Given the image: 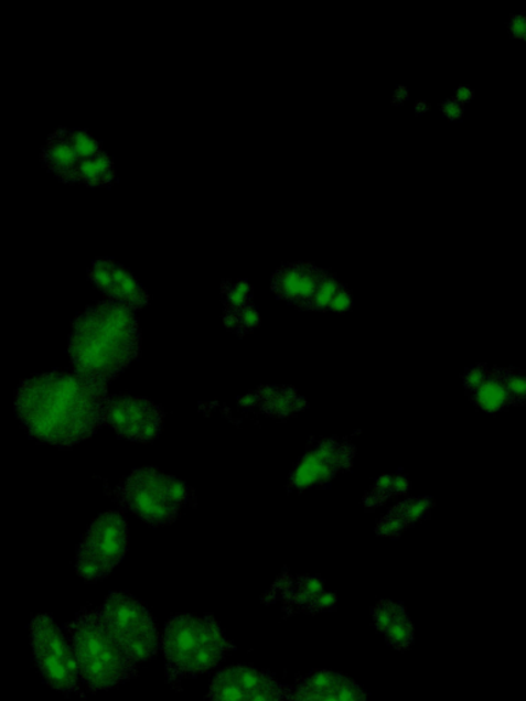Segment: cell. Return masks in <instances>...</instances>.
I'll list each match as a JSON object with an SVG mask.
<instances>
[{
  "label": "cell",
  "mask_w": 526,
  "mask_h": 701,
  "mask_svg": "<svg viewBox=\"0 0 526 701\" xmlns=\"http://www.w3.org/2000/svg\"><path fill=\"white\" fill-rule=\"evenodd\" d=\"M107 395V386L77 373H42L20 384L15 412L31 436L71 446L104 427Z\"/></svg>",
  "instance_id": "obj_1"
},
{
  "label": "cell",
  "mask_w": 526,
  "mask_h": 701,
  "mask_svg": "<svg viewBox=\"0 0 526 701\" xmlns=\"http://www.w3.org/2000/svg\"><path fill=\"white\" fill-rule=\"evenodd\" d=\"M141 344L135 311L112 301L89 304L73 321L69 355L78 376L104 384L138 358Z\"/></svg>",
  "instance_id": "obj_2"
},
{
  "label": "cell",
  "mask_w": 526,
  "mask_h": 701,
  "mask_svg": "<svg viewBox=\"0 0 526 701\" xmlns=\"http://www.w3.org/2000/svg\"><path fill=\"white\" fill-rule=\"evenodd\" d=\"M67 637L80 680L90 691L120 686L138 672V661L118 643L100 610L78 614L67 625Z\"/></svg>",
  "instance_id": "obj_3"
},
{
  "label": "cell",
  "mask_w": 526,
  "mask_h": 701,
  "mask_svg": "<svg viewBox=\"0 0 526 701\" xmlns=\"http://www.w3.org/2000/svg\"><path fill=\"white\" fill-rule=\"evenodd\" d=\"M161 644L172 680L211 671L235 648L212 615L172 616Z\"/></svg>",
  "instance_id": "obj_4"
},
{
  "label": "cell",
  "mask_w": 526,
  "mask_h": 701,
  "mask_svg": "<svg viewBox=\"0 0 526 701\" xmlns=\"http://www.w3.org/2000/svg\"><path fill=\"white\" fill-rule=\"evenodd\" d=\"M124 505L151 525L175 521L192 499V490L181 479L154 467L136 468L121 486Z\"/></svg>",
  "instance_id": "obj_5"
},
{
  "label": "cell",
  "mask_w": 526,
  "mask_h": 701,
  "mask_svg": "<svg viewBox=\"0 0 526 701\" xmlns=\"http://www.w3.org/2000/svg\"><path fill=\"white\" fill-rule=\"evenodd\" d=\"M100 613L112 635L135 661L139 664L155 657L161 637L143 603L128 592L115 591L105 598Z\"/></svg>",
  "instance_id": "obj_6"
},
{
  "label": "cell",
  "mask_w": 526,
  "mask_h": 701,
  "mask_svg": "<svg viewBox=\"0 0 526 701\" xmlns=\"http://www.w3.org/2000/svg\"><path fill=\"white\" fill-rule=\"evenodd\" d=\"M129 547L127 519L120 513L100 514L83 537L76 556V571L83 580L99 581L121 563Z\"/></svg>",
  "instance_id": "obj_7"
},
{
  "label": "cell",
  "mask_w": 526,
  "mask_h": 701,
  "mask_svg": "<svg viewBox=\"0 0 526 701\" xmlns=\"http://www.w3.org/2000/svg\"><path fill=\"white\" fill-rule=\"evenodd\" d=\"M30 630L33 657L45 682L60 692H76L80 675L75 654L53 616L36 615L31 622Z\"/></svg>",
  "instance_id": "obj_8"
},
{
  "label": "cell",
  "mask_w": 526,
  "mask_h": 701,
  "mask_svg": "<svg viewBox=\"0 0 526 701\" xmlns=\"http://www.w3.org/2000/svg\"><path fill=\"white\" fill-rule=\"evenodd\" d=\"M165 411L147 398L131 395H107L104 406V425L118 436L132 441H150L160 434Z\"/></svg>",
  "instance_id": "obj_9"
},
{
  "label": "cell",
  "mask_w": 526,
  "mask_h": 701,
  "mask_svg": "<svg viewBox=\"0 0 526 701\" xmlns=\"http://www.w3.org/2000/svg\"><path fill=\"white\" fill-rule=\"evenodd\" d=\"M288 688L269 672L235 665L217 672L208 689L211 701H287Z\"/></svg>",
  "instance_id": "obj_10"
},
{
  "label": "cell",
  "mask_w": 526,
  "mask_h": 701,
  "mask_svg": "<svg viewBox=\"0 0 526 701\" xmlns=\"http://www.w3.org/2000/svg\"><path fill=\"white\" fill-rule=\"evenodd\" d=\"M354 454V446L347 443L332 439L319 441L293 468L291 488L303 490L330 483L339 472L353 466Z\"/></svg>",
  "instance_id": "obj_11"
},
{
  "label": "cell",
  "mask_w": 526,
  "mask_h": 701,
  "mask_svg": "<svg viewBox=\"0 0 526 701\" xmlns=\"http://www.w3.org/2000/svg\"><path fill=\"white\" fill-rule=\"evenodd\" d=\"M326 269L311 262L282 263L271 276V292L279 301L299 310H309Z\"/></svg>",
  "instance_id": "obj_12"
},
{
  "label": "cell",
  "mask_w": 526,
  "mask_h": 701,
  "mask_svg": "<svg viewBox=\"0 0 526 701\" xmlns=\"http://www.w3.org/2000/svg\"><path fill=\"white\" fill-rule=\"evenodd\" d=\"M287 701H367L366 693L348 677L330 670L313 671L288 688Z\"/></svg>",
  "instance_id": "obj_13"
},
{
  "label": "cell",
  "mask_w": 526,
  "mask_h": 701,
  "mask_svg": "<svg viewBox=\"0 0 526 701\" xmlns=\"http://www.w3.org/2000/svg\"><path fill=\"white\" fill-rule=\"evenodd\" d=\"M43 166L65 184H76L78 160L73 150L69 128L55 129L45 140L41 151Z\"/></svg>",
  "instance_id": "obj_14"
},
{
  "label": "cell",
  "mask_w": 526,
  "mask_h": 701,
  "mask_svg": "<svg viewBox=\"0 0 526 701\" xmlns=\"http://www.w3.org/2000/svg\"><path fill=\"white\" fill-rule=\"evenodd\" d=\"M110 301L124 304L131 310H140L150 302L149 292L122 263L116 262L109 282L101 291Z\"/></svg>",
  "instance_id": "obj_15"
},
{
  "label": "cell",
  "mask_w": 526,
  "mask_h": 701,
  "mask_svg": "<svg viewBox=\"0 0 526 701\" xmlns=\"http://www.w3.org/2000/svg\"><path fill=\"white\" fill-rule=\"evenodd\" d=\"M468 395L474 406L490 412V414L506 410L507 407L512 406L505 384H503L502 367H490L484 380Z\"/></svg>",
  "instance_id": "obj_16"
},
{
  "label": "cell",
  "mask_w": 526,
  "mask_h": 701,
  "mask_svg": "<svg viewBox=\"0 0 526 701\" xmlns=\"http://www.w3.org/2000/svg\"><path fill=\"white\" fill-rule=\"evenodd\" d=\"M254 395L266 414L273 417H290L308 407L307 400L292 387L265 386L258 388Z\"/></svg>",
  "instance_id": "obj_17"
},
{
  "label": "cell",
  "mask_w": 526,
  "mask_h": 701,
  "mask_svg": "<svg viewBox=\"0 0 526 701\" xmlns=\"http://www.w3.org/2000/svg\"><path fill=\"white\" fill-rule=\"evenodd\" d=\"M117 177L115 161L104 150L100 154L78 162L76 184L89 186V188H107Z\"/></svg>",
  "instance_id": "obj_18"
},
{
  "label": "cell",
  "mask_w": 526,
  "mask_h": 701,
  "mask_svg": "<svg viewBox=\"0 0 526 701\" xmlns=\"http://www.w3.org/2000/svg\"><path fill=\"white\" fill-rule=\"evenodd\" d=\"M383 635L386 636L389 646L399 649V651H406L412 646V643H415V626H412L405 607L400 608V612L396 614L391 625L387 627Z\"/></svg>",
  "instance_id": "obj_19"
},
{
  "label": "cell",
  "mask_w": 526,
  "mask_h": 701,
  "mask_svg": "<svg viewBox=\"0 0 526 701\" xmlns=\"http://www.w3.org/2000/svg\"><path fill=\"white\" fill-rule=\"evenodd\" d=\"M224 324L229 331L236 332L237 335H246V333L261 325V315H259L254 303L247 304V306L239 310L225 308Z\"/></svg>",
  "instance_id": "obj_20"
},
{
  "label": "cell",
  "mask_w": 526,
  "mask_h": 701,
  "mask_svg": "<svg viewBox=\"0 0 526 701\" xmlns=\"http://www.w3.org/2000/svg\"><path fill=\"white\" fill-rule=\"evenodd\" d=\"M221 293L225 299V308L239 310L253 303V287L247 280H224L221 282Z\"/></svg>",
  "instance_id": "obj_21"
},
{
  "label": "cell",
  "mask_w": 526,
  "mask_h": 701,
  "mask_svg": "<svg viewBox=\"0 0 526 701\" xmlns=\"http://www.w3.org/2000/svg\"><path fill=\"white\" fill-rule=\"evenodd\" d=\"M433 505L432 497H410V499L398 503V505L393 508V511L399 514V516L405 519L407 528H410V526L427 518Z\"/></svg>",
  "instance_id": "obj_22"
},
{
  "label": "cell",
  "mask_w": 526,
  "mask_h": 701,
  "mask_svg": "<svg viewBox=\"0 0 526 701\" xmlns=\"http://www.w3.org/2000/svg\"><path fill=\"white\" fill-rule=\"evenodd\" d=\"M69 138L73 150H75L78 160H89L104 151L100 141L95 138L87 129L69 128Z\"/></svg>",
  "instance_id": "obj_23"
},
{
  "label": "cell",
  "mask_w": 526,
  "mask_h": 701,
  "mask_svg": "<svg viewBox=\"0 0 526 701\" xmlns=\"http://www.w3.org/2000/svg\"><path fill=\"white\" fill-rule=\"evenodd\" d=\"M341 285L342 282L337 279V276L331 273L330 270H326L324 279L321 280L319 290H316L308 311H320V313H325Z\"/></svg>",
  "instance_id": "obj_24"
},
{
  "label": "cell",
  "mask_w": 526,
  "mask_h": 701,
  "mask_svg": "<svg viewBox=\"0 0 526 701\" xmlns=\"http://www.w3.org/2000/svg\"><path fill=\"white\" fill-rule=\"evenodd\" d=\"M503 384L512 406H523L526 398V378L516 367H502Z\"/></svg>",
  "instance_id": "obj_25"
},
{
  "label": "cell",
  "mask_w": 526,
  "mask_h": 701,
  "mask_svg": "<svg viewBox=\"0 0 526 701\" xmlns=\"http://www.w3.org/2000/svg\"><path fill=\"white\" fill-rule=\"evenodd\" d=\"M401 607H404V604L393 601L378 602L372 610L373 622H375L376 629L382 633L386 632Z\"/></svg>",
  "instance_id": "obj_26"
},
{
  "label": "cell",
  "mask_w": 526,
  "mask_h": 701,
  "mask_svg": "<svg viewBox=\"0 0 526 701\" xmlns=\"http://www.w3.org/2000/svg\"><path fill=\"white\" fill-rule=\"evenodd\" d=\"M407 529V525L405 519L399 516V514L394 513L393 510L387 514L386 517L378 522L376 528V533L378 536L386 537H399Z\"/></svg>",
  "instance_id": "obj_27"
},
{
  "label": "cell",
  "mask_w": 526,
  "mask_h": 701,
  "mask_svg": "<svg viewBox=\"0 0 526 701\" xmlns=\"http://www.w3.org/2000/svg\"><path fill=\"white\" fill-rule=\"evenodd\" d=\"M353 291H351L346 284H342L335 293V296H333L328 311H332V313L344 314L348 313L350 310H353Z\"/></svg>",
  "instance_id": "obj_28"
},
{
  "label": "cell",
  "mask_w": 526,
  "mask_h": 701,
  "mask_svg": "<svg viewBox=\"0 0 526 701\" xmlns=\"http://www.w3.org/2000/svg\"><path fill=\"white\" fill-rule=\"evenodd\" d=\"M439 109L446 120L450 122H460L466 115V107L458 104V101L452 98V96H450V98L441 100L439 104Z\"/></svg>",
  "instance_id": "obj_29"
},
{
  "label": "cell",
  "mask_w": 526,
  "mask_h": 701,
  "mask_svg": "<svg viewBox=\"0 0 526 701\" xmlns=\"http://www.w3.org/2000/svg\"><path fill=\"white\" fill-rule=\"evenodd\" d=\"M489 369V365L479 364L466 370L465 376H463V386H465L468 392L480 386Z\"/></svg>",
  "instance_id": "obj_30"
},
{
  "label": "cell",
  "mask_w": 526,
  "mask_h": 701,
  "mask_svg": "<svg viewBox=\"0 0 526 701\" xmlns=\"http://www.w3.org/2000/svg\"><path fill=\"white\" fill-rule=\"evenodd\" d=\"M508 35L516 41H526V17L525 14H512L508 19Z\"/></svg>",
  "instance_id": "obj_31"
},
{
  "label": "cell",
  "mask_w": 526,
  "mask_h": 701,
  "mask_svg": "<svg viewBox=\"0 0 526 701\" xmlns=\"http://www.w3.org/2000/svg\"><path fill=\"white\" fill-rule=\"evenodd\" d=\"M337 597L335 593L324 591L321 593L319 597L315 598L313 606H311L310 614H316L321 612H330L336 607Z\"/></svg>",
  "instance_id": "obj_32"
},
{
  "label": "cell",
  "mask_w": 526,
  "mask_h": 701,
  "mask_svg": "<svg viewBox=\"0 0 526 701\" xmlns=\"http://www.w3.org/2000/svg\"><path fill=\"white\" fill-rule=\"evenodd\" d=\"M452 98H454L458 104L466 107L468 104H471V101L476 98V90L469 86V84H461V86L455 89Z\"/></svg>",
  "instance_id": "obj_33"
},
{
  "label": "cell",
  "mask_w": 526,
  "mask_h": 701,
  "mask_svg": "<svg viewBox=\"0 0 526 701\" xmlns=\"http://www.w3.org/2000/svg\"><path fill=\"white\" fill-rule=\"evenodd\" d=\"M410 489V479L404 474H393V496L405 495Z\"/></svg>",
  "instance_id": "obj_34"
},
{
  "label": "cell",
  "mask_w": 526,
  "mask_h": 701,
  "mask_svg": "<svg viewBox=\"0 0 526 701\" xmlns=\"http://www.w3.org/2000/svg\"><path fill=\"white\" fill-rule=\"evenodd\" d=\"M410 89L404 86V84H399V86L395 88L391 96V104L395 107L404 106L406 101L410 100Z\"/></svg>",
  "instance_id": "obj_35"
},
{
  "label": "cell",
  "mask_w": 526,
  "mask_h": 701,
  "mask_svg": "<svg viewBox=\"0 0 526 701\" xmlns=\"http://www.w3.org/2000/svg\"><path fill=\"white\" fill-rule=\"evenodd\" d=\"M432 110V105L428 104L427 100L420 99L415 104V115L418 117L426 116L427 112Z\"/></svg>",
  "instance_id": "obj_36"
}]
</instances>
